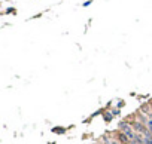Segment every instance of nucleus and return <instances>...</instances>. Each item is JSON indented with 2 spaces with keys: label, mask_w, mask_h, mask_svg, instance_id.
Returning <instances> with one entry per match:
<instances>
[{
  "label": "nucleus",
  "mask_w": 152,
  "mask_h": 144,
  "mask_svg": "<svg viewBox=\"0 0 152 144\" xmlns=\"http://www.w3.org/2000/svg\"><path fill=\"white\" fill-rule=\"evenodd\" d=\"M90 5H91V0H88V2L84 3V6H90Z\"/></svg>",
  "instance_id": "3"
},
{
  "label": "nucleus",
  "mask_w": 152,
  "mask_h": 144,
  "mask_svg": "<svg viewBox=\"0 0 152 144\" xmlns=\"http://www.w3.org/2000/svg\"><path fill=\"white\" fill-rule=\"evenodd\" d=\"M118 128L121 129V132H124L127 137H128L131 141L134 140V137H136V134L133 132V128H131V125L130 123H127V122H119V125H118Z\"/></svg>",
  "instance_id": "1"
},
{
  "label": "nucleus",
  "mask_w": 152,
  "mask_h": 144,
  "mask_svg": "<svg viewBox=\"0 0 152 144\" xmlns=\"http://www.w3.org/2000/svg\"><path fill=\"white\" fill-rule=\"evenodd\" d=\"M110 144H121V143H118V141H112Z\"/></svg>",
  "instance_id": "4"
},
{
  "label": "nucleus",
  "mask_w": 152,
  "mask_h": 144,
  "mask_svg": "<svg viewBox=\"0 0 152 144\" xmlns=\"http://www.w3.org/2000/svg\"><path fill=\"white\" fill-rule=\"evenodd\" d=\"M105 120H107V122L112 120V114H110V113H106V114H105Z\"/></svg>",
  "instance_id": "2"
}]
</instances>
